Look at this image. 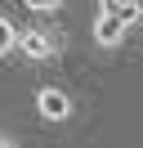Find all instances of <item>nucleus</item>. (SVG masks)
I'll return each instance as SVG.
<instances>
[{
	"instance_id": "5",
	"label": "nucleus",
	"mask_w": 143,
	"mask_h": 148,
	"mask_svg": "<svg viewBox=\"0 0 143 148\" xmlns=\"http://www.w3.org/2000/svg\"><path fill=\"white\" fill-rule=\"evenodd\" d=\"M116 18H121L125 27H134V23H143V0H121V9H116Z\"/></svg>"
},
{
	"instance_id": "8",
	"label": "nucleus",
	"mask_w": 143,
	"mask_h": 148,
	"mask_svg": "<svg viewBox=\"0 0 143 148\" xmlns=\"http://www.w3.org/2000/svg\"><path fill=\"white\" fill-rule=\"evenodd\" d=\"M0 148H18V139L14 135H0Z\"/></svg>"
},
{
	"instance_id": "3",
	"label": "nucleus",
	"mask_w": 143,
	"mask_h": 148,
	"mask_svg": "<svg viewBox=\"0 0 143 148\" xmlns=\"http://www.w3.org/2000/svg\"><path fill=\"white\" fill-rule=\"evenodd\" d=\"M125 32H130V27H125L121 18H112V14H94V27H89V36H94L103 49H116V45L125 40Z\"/></svg>"
},
{
	"instance_id": "7",
	"label": "nucleus",
	"mask_w": 143,
	"mask_h": 148,
	"mask_svg": "<svg viewBox=\"0 0 143 148\" xmlns=\"http://www.w3.org/2000/svg\"><path fill=\"white\" fill-rule=\"evenodd\" d=\"M116 9H121V0H98V14H112L116 18Z\"/></svg>"
},
{
	"instance_id": "6",
	"label": "nucleus",
	"mask_w": 143,
	"mask_h": 148,
	"mask_svg": "<svg viewBox=\"0 0 143 148\" xmlns=\"http://www.w3.org/2000/svg\"><path fill=\"white\" fill-rule=\"evenodd\" d=\"M22 5H27L31 14H58V9H63V0H22Z\"/></svg>"
},
{
	"instance_id": "1",
	"label": "nucleus",
	"mask_w": 143,
	"mask_h": 148,
	"mask_svg": "<svg viewBox=\"0 0 143 148\" xmlns=\"http://www.w3.org/2000/svg\"><path fill=\"white\" fill-rule=\"evenodd\" d=\"M18 54H27L31 63H49L63 54V36L54 27H27V32H18Z\"/></svg>"
},
{
	"instance_id": "2",
	"label": "nucleus",
	"mask_w": 143,
	"mask_h": 148,
	"mask_svg": "<svg viewBox=\"0 0 143 148\" xmlns=\"http://www.w3.org/2000/svg\"><path fill=\"white\" fill-rule=\"evenodd\" d=\"M36 112H40V121H67L72 117V94L63 85H36Z\"/></svg>"
},
{
	"instance_id": "4",
	"label": "nucleus",
	"mask_w": 143,
	"mask_h": 148,
	"mask_svg": "<svg viewBox=\"0 0 143 148\" xmlns=\"http://www.w3.org/2000/svg\"><path fill=\"white\" fill-rule=\"evenodd\" d=\"M14 49H18V27L9 14H0V58H9Z\"/></svg>"
}]
</instances>
